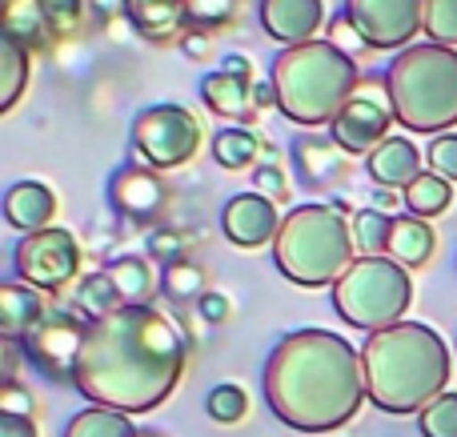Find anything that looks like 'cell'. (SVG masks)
<instances>
[{"mask_svg": "<svg viewBox=\"0 0 457 437\" xmlns=\"http://www.w3.org/2000/svg\"><path fill=\"white\" fill-rule=\"evenodd\" d=\"M72 390L117 414H149L177 390L185 374V342L173 321L153 305H120L85 321Z\"/></svg>", "mask_w": 457, "mask_h": 437, "instance_id": "cell-1", "label": "cell"}, {"mask_svg": "<svg viewBox=\"0 0 457 437\" xmlns=\"http://www.w3.org/2000/svg\"><path fill=\"white\" fill-rule=\"evenodd\" d=\"M365 393L361 350L329 329H293L265 361V401L301 433H329L357 417Z\"/></svg>", "mask_w": 457, "mask_h": 437, "instance_id": "cell-2", "label": "cell"}, {"mask_svg": "<svg viewBox=\"0 0 457 437\" xmlns=\"http://www.w3.org/2000/svg\"><path fill=\"white\" fill-rule=\"evenodd\" d=\"M365 393L381 414L410 417L434 406L450 385V350L437 329L421 321H402L361 345Z\"/></svg>", "mask_w": 457, "mask_h": 437, "instance_id": "cell-3", "label": "cell"}, {"mask_svg": "<svg viewBox=\"0 0 457 437\" xmlns=\"http://www.w3.org/2000/svg\"><path fill=\"white\" fill-rule=\"evenodd\" d=\"M277 88V109L293 125H333L345 112V104L357 96L361 69L353 56L333 48L329 40H309L297 48H281L269 72Z\"/></svg>", "mask_w": 457, "mask_h": 437, "instance_id": "cell-4", "label": "cell"}, {"mask_svg": "<svg viewBox=\"0 0 457 437\" xmlns=\"http://www.w3.org/2000/svg\"><path fill=\"white\" fill-rule=\"evenodd\" d=\"M389 104L410 133H450L457 125V48L410 45L386 69Z\"/></svg>", "mask_w": 457, "mask_h": 437, "instance_id": "cell-5", "label": "cell"}, {"mask_svg": "<svg viewBox=\"0 0 457 437\" xmlns=\"http://www.w3.org/2000/svg\"><path fill=\"white\" fill-rule=\"evenodd\" d=\"M353 225L333 205H297L273 241V265L301 289L337 285L353 257Z\"/></svg>", "mask_w": 457, "mask_h": 437, "instance_id": "cell-6", "label": "cell"}, {"mask_svg": "<svg viewBox=\"0 0 457 437\" xmlns=\"http://www.w3.org/2000/svg\"><path fill=\"white\" fill-rule=\"evenodd\" d=\"M413 301L410 269H402L389 257H357L345 277L333 285V309L353 329L381 334L389 326H402L405 309Z\"/></svg>", "mask_w": 457, "mask_h": 437, "instance_id": "cell-7", "label": "cell"}, {"mask_svg": "<svg viewBox=\"0 0 457 437\" xmlns=\"http://www.w3.org/2000/svg\"><path fill=\"white\" fill-rule=\"evenodd\" d=\"M201 149V120L185 104H149L133 120V153L149 169H181Z\"/></svg>", "mask_w": 457, "mask_h": 437, "instance_id": "cell-8", "label": "cell"}, {"mask_svg": "<svg viewBox=\"0 0 457 437\" xmlns=\"http://www.w3.org/2000/svg\"><path fill=\"white\" fill-rule=\"evenodd\" d=\"M12 273H16V281L40 289V293H61L80 273L77 237H72L69 229H61V225L29 233V237H21L12 249Z\"/></svg>", "mask_w": 457, "mask_h": 437, "instance_id": "cell-9", "label": "cell"}, {"mask_svg": "<svg viewBox=\"0 0 457 437\" xmlns=\"http://www.w3.org/2000/svg\"><path fill=\"white\" fill-rule=\"evenodd\" d=\"M394 120L397 117H394V104H389L386 77H361L357 96L329 125V136L337 141L341 153H349V157H357V153L370 157L381 141H389V125H394Z\"/></svg>", "mask_w": 457, "mask_h": 437, "instance_id": "cell-10", "label": "cell"}, {"mask_svg": "<svg viewBox=\"0 0 457 437\" xmlns=\"http://www.w3.org/2000/svg\"><path fill=\"white\" fill-rule=\"evenodd\" d=\"M341 12L353 21L370 48H410L426 21V0H345Z\"/></svg>", "mask_w": 457, "mask_h": 437, "instance_id": "cell-11", "label": "cell"}, {"mask_svg": "<svg viewBox=\"0 0 457 437\" xmlns=\"http://www.w3.org/2000/svg\"><path fill=\"white\" fill-rule=\"evenodd\" d=\"M85 329L88 326H80L69 313H48V317L24 337V350H29L32 366L48 377H72L80 342H85Z\"/></svg>", "mask_w": 457, "mask_h": 437, "instance_id": "cell-12", "label": "cell"}, {"mask_svg": "<svg viewBox=\"0 0 457 437\" xmlns=\"http://www.w3.org/2000/svg\"><path fill=\"white\" fill-rule=\"evenodd\" d=\"M221 229L233 245L257 249V245H265V241H277V233H281V217H277V205L265 197V193L249 189V193H237V197L225 201Z\"/></svg>", "mask_w": 457, "mask_h": 437, "instance_id": "cell-13", "label": "cell"}, {"mask_svg": "<svg viewBox=\"0 0 457 437\" xmlns=\"http://www.w3.org/2000/svg\"><path fill=\"white\" fill-rule=\"evenodd\" d=\"M257 21L269 40H281L285 48H297L317 40L325 24V4L321 0H261Z\"/></svg>", "mask_w": 457, "mask_h": 437, "instance_id": "cell-14", "label": "cell"}, {"mask_svg": "<svg viewBox=\"0 0 457 437\" xmlns=\"http://www.w3.org/2000/svg\"><path fill=\"white\" fill-rule=\"evenodd\" d=\"M109 201L129 221H149V217H157L161 205H165V185H161L157 169L141 165V161H129L125 169L112 173Z\"/></svg>", "mask_w": 457, "mask_h": 437, "instance_id": "cell-15", "label": "cell"}, {"mask_svg": "<svg viewBox=\"0 0 457 437\" xmlns=\"http://www.w3.org/2000/svg\"><path fill=\"white\" fill-rule=\"evenodd\" d=\"M365 169H370L378 189H402V193L426 173V169H421V153L410 136H389V141H381L378 149L365 157Z\"/></svg>", "mask_w": 457, "mask_h": 437, "instance_id": "cell-16", "label": "cell"}, {"mask_svg": "<svg viewBox=\"0 0 457 437\" xmlns=\"http://www.w3.org/2000/svg\"><path fill=\"white\" fill-rule=\"evenodd\" d=\"M53 213H56V193L48 189V185H40V181L8 185V193H4V221L12 225V229H21L24 237H29V233L48 229Z\"/></svg>", "mask_w": 457, "mask_h": 437, "instance_id": "cell-17", "label": "cell"}, {"mask_svg": "<svg viewBox=\"0 0 457 437\" xmlns=\"http://www.w3.org/2000/svg\"><path fill=\"white\" fill-rule=\"evenodd\" d=\"M125 16L133 21V29L153 45H169L173 37H181V29L189 24L185 0H129Z\"/></svg>", "mask_w": 457, "mask_h": 437, "instance_id": "cell-18", "label": "cell"}, {"mask_svg": "<svg viewBox=\"0 0 457 437\" xmlns=\"http://www.w3.org/2000/svg\"><path fill=\"white\" fill-rule=\"evenodd\" d=\"M386 257L397 261L402 269H421L434 257V229H429V221H421L413 213L394 217L386 237Z\"/></svg>", "mask_w": 457, "mask_h": 437, "instance_id": "cell-19", "label": "cell"}, {"mask_svg": "<svg viewBox=\"0 0 457 437\" xmlns=\"http://www.w3.org/2000/svg\"><path fill=\"white\" fill-rule=\"evenodd\" d=\"M341 157L345 153L337 149L333 136H297L293 141V165L309 189H329L341 177Z\"/></svg>", "mask_w": 457, "mask_h": 437, "instance_id": "cell-20", "label": "cell"}, {"mask_svg": "<svg viewBox=\"0 0 457 437\" xmlns=\"http://www.w3.org/2000/svg\"><path fill=\"white\" fill-rule=\"evenodd\" d=\"M40 321H45L40 289L24 285V281H4V285H0V329H4L8 342L29 337Z\"/></svg>", "mask_w": 457, "mask_h": 437, "instance_id": "cell-21", "label": "cell"}, {"mask_svg": "<svg viewBox=\"0 0 457 437\" xmlns=\"http://www.w3.org/2000/svg\"><path fill=\"white\" fill-rule=\"evenodd\" d=\"M201 101L225 120H245L257 109V104H253V80H241L225 69L201 77Z\"/></svg>", "mask_w": 457, "mask_h": 437, "instance_id": "cell-22", "label": "cell"}, {"mask_svg": "<svg viewBox=\"0 0 457 437\" xmlns=\"http://www.w3.org/2000/svg\"><path fill=\"white\" fill-rule=\"evenodd\" d=\"M29 72H32L29 48L4 32V37H0V112H8L21 101L24 85H29Z\"/></svg>", "mask_w": 457, "mask_h": 437, "instance_id": "cell-23", "label": "cell"}, {"mask_svg": "<svg viewBox=\"0 0 457 437\" xmlns=\"http://www.w3.org/2000/svg\"><path fill=\"white\" fill-rule=\"evenodd\" d=\"M405 209H410L413 217H421V221H429V217L445 213V209L453 205V185L442 181L437 173H421L418 181L410 185V189L402 193Z\"/></svg>", "mask_w": 457, "mask_h": 437, "instance_id": "cell-24", "label": "cell"}, {"mask_svg": "<svg viewBox=\"0 0 457 437\" xmlns=\"http://www.w3.org/2000/svg\"><path fill=\"white\" fill-rule=\"evenodd\" d=\"M64 437H137V425L129 422V414L104 406H88L64 425Z\"/></svg>", "mask_w": 457, "mask_h": 437, "instance_id": "cell-25", "label": "cell"}, {"mask_svg": "<svg viewBox=\"0 0 457 437\" xmlns=\"http://www.w3.org/2000/svg\"><path fill=\"white\" fill-rule=\"evenodd\" d=\"M109 281L117 285V297L125 305H145V297H149L153 289V269L145 257H117V261L109 265Z\"/></svg>", "mask_w": 457, "mask_h": 437, "instance_id": "cell-26", "label": "cell"}, {"mask_svg": "<svg viewBox=\"0 0 457 437\" xmlns=\"http://www.w3.org/2000/svg\"><path fill=\"white\" fill-rule=\"evenodd\" d=\"M257 153H261V141L249 128H221L213 136V157L225 169H249L257 161Z\"/></svg>", "mask_w": 457, "mask_h": 437, "instance_id": "cell-27", "label": "cell"}, {"mask_svg": "<svg viewBox=\"0 0 457 437\" xmlns=\"http://www.w3.org/2000/svg\"><path fill=\"white\" fill-rule=\"evenodd\" d=\"M4 32L12 40H21L24 48H40V45H45L48 24H45V16H40L37 0H32V8H24V4L4 8Z\"/></svg>", "mask_w": 457, "mask_h": 437, "instance_id": "cell-28", "label": "cell"}, {"mask_svg": "<svg viewBox=\"0 0 457 437\" xmlns=\"http://www.w3.org/2000/svg\"><path fill=\"white\" fill-rule=\"evenodd\" d=\"M389 213H378V209H361L353 213V241L357 249H365V257H386V237H389Z\"/></svg>", "mask_w": 457, "mask_h": 437, "instance_id": "cell-29", "label": "cell"}, {"mask_svg": "<svg viewBox=\"0 0 457 437\" xmlns=\"http://www.w3.org/2000/svg\"><path fill=\"white\" fill-rule=\"evenodd\" d=\"M161 285H165V293L173 297V301H201V289H205V273L197 269L193 261H173L165 265V277H161Z\"/></svg>", "mask_w": 457, "mask_h": 437, "instance_id": "cell-30", "label": "cell"}, {"mask_svg": "<svg viewBox=\"0 0 457 437\" xmlns=\"http://www.w3.org/2000/svg\"><path fill=\"white\" fill-rule=\"evenodd\" d=\"M80 309L88 313V321H96V317H104V313H112V309H120V297H117V285L109 281V273H93V277H85V285H80Z\"/></svg>", "mask_w": 457, "mask_h": 437, "instance_id": "cell-31", "label": "cell"}, {"mask_svg": "<svg viewBox=\"0 0 457 437\" xmlns=\"http://www.w3.org/2000/svg\"><path fill=\"white\" fill-rule=\"evenodd\" d=\"M421 32L429 37V45H457V0H426V21Z\"/></svg>", "mask_w": 457, "mask_h": 437, "instance_id": "cell-32", "label": "cell"}, {"mask_svg": "<svg viewBox=\"0 0 457 437\" xmlns=\"http://www.w3.org/2000/svg\"><path fill=\"white\" fill-rule=\"evenodd\" d=\"M421 437H457V393H442L434 406H426L418 414Z\"/></svg>", "mask_w": 457, "mask_h": 437, "instance_id": "cell-33", "label": "cell"}, {"mask_svg": "<svg viewBox=\"0 0 457 437\" xmlns=\"http://www.w3.org/2000/svg\"><path fill=\"white\" fill-rule=\"evenodd\" d=\"M37 8L48 24V37H69L85 21V0H37Z\"/></svg>", "mask_w": 457, "mask_h": 437, "instance_id": "cell-34", "label": "cell"}, {"mask_svg": "<svg viewBox=\"0 0 457 437\" xmlns=\"http://www.w3.org/2000/svg\"><path fill=\"white\" fill-rule=\"evenodd\" d=\"M205 409H209V417H213V422L233 425V422H241L245 409H249V393H245L241 385H217V390L209 393Z\"/></svg>", "mask_w": 457, "mask_h": 437, "instance_id": "cell-35", "label": "cell"}, {"mask_svg": "<svg viewBox=\"0 0 457 437\" xmlns=\"http://www.w3.org/2000/svg\"><path fill=\"white\" fill-rule=\"evenodd\" d=\"M237 4L241 0H185V12H189V24H201V29H217V24H228L237 16Z\"/></svg>", "mask_w": 457, "mask_h": 437, "instance_id": "cell-36", "label": "cell"}, {"mask_svg": "<svg viewBox=\"0 0 457 437\" xmlns=\"http://www.w3.org/2000/svg\"><path fill=\"white\" fill-rule=\"evenodd\" d=\"M426 165L429 173H437L442 181H457V133H445V136H434L426 149Z\"/></svg>", "mask_w": 457, "mask_h": 437, "instance_id": "cell-37", "label": "cell"}, {"mask_svg": "<svg viewBox=\"0 0 457 437\" xmlns=\"http://www.w3.org/2000/svg\"><path fill=\"white\" fill-rule=\"evenodd\" d=\"M325 40H329L333 48H341L345 56H353V61L365 53V48H370V45H365V37L353 29V21H349L345 12H337V16L329 21V37H325Z\"/></svg>", "mask_w": 457, "mask_h": 437, "instance_id": "cell-38", "label": "cell"}, {"mask_svg": "<svg viewBox=\"0 0 457 437\" xmlns=\"http://www.w3.org/2000/svg\"><path fill=\"white\" fill-rule=\"evenodd\" d=\"M253 181H257V193H265L269 201L285 197V173L277 165H265V169H253Z\"/></svg>", "mask_w": 457, "mask_h": 437, "instance_id": "cell-39", "label": "cell"}, {"mask_svg": "<svg viewBox=\"0 0 457 437\" xmlns=\"http://www.w3.org/2000/svg\"><path fill=\"white\" fill-rule=\"evenodd\" d=\"M149 253H153V257H161L165 265L181 261V237H173V233H157V237L149 241Z\"/></svg>", "mask_w": 457, "mask_h": 437, "instance_id": "cell-40", "label": "cell"}, {"mask_svg": "<svg viewBox=\"0 0 457 437\" xmlns=\"http://www.w3.org/2000/svg\"><path fill=\"white\" fill-rule=\"evenodd\" d=\"M0 437H37V425L24 414H4L0 409Z\"/></svg>", "mask_w": 457, "mask_h": 437, "instance_id": "cell-41", "label": "cell"}, {"mask_svg": "<svg viewBox=\"0 0 457 437\" xmlns=\"http://www.w3.org/2000/svg\"><path fill=\"white\" fill-rule=\"evenodd\" d=\"M88 4H93V16H96V21L109 24V21H117V16L125 12L129 0H88Z\"/></svg>", "mask_w": 457, "mask_h": 437, "instance_id": "cell-42", "label": "cell"}, {"mask_svg": "<svg viewBox=\"0 0 457 437\" xmlns=\"http://www.w3.org/2000/svg\"><path fill=\"white\" fill-rule=\"evenodd\" d=\"M197 305H201V313H205L209 321H221L225 313H228V301H225L221 293H205V297H201Z\"/></svg>", "mask_w": 457, "mask_h": 437, "instance_id": "cell-43", "label": "cell"}, {"mask_svg": "<svg viewBox=\"0 0 457 437\" xmlns=\"http://www.w3.org/2000/svg\"><path fill=\"white\" fill-rule=\"evenodd\" d=\"M221 69L233 72V77H241V80H253V64H249V56H241V53H228Z\"/></svg>", "mask_w": 457, "mask_h": 437, "instance_id": "cell-44", "label": "cell"}, {"mask_svg": "<svg viewBox=\"0 0 457 437\" xmlns=\"http://www.w3.org/2000/svg\"><path fill=\"white\" fill-rule=\"evenodd\" d=\"M397 205H405V201L397 197L394 189H373V205L370 209H378V213H394Z\"/></svg>", "mask_w": 457, "mask_h": 437, "instance_id": "cell-45", "label": "cell"}, {"mask_svg": "<svg viewBox=\"0 0 457 437\" xmlns=\"http://www.w3.org/2000/svg\"><path fill=\"white\" fill-rule=\"evenodd\" d=\"M253 104H257V109H265V104H277L273 80H269V85H253Z\"/></svg>", "mask_w": 457, "mask_h": 437, "instance_id": "cell-46", "label": "cell"}, {"mask_svg": "<svg viewBox=\"0 0 457 437\" xmlns=\"http://www.w3.org/2000/svg\"><path fill=\"white\" fill-rule=\"evenodd\" d=\"M181 45H185V53H189V56H205L209 53V45H205V37H201V32H185Z\"/></svg>", "mask_w": 457, "mask_h": 437, "instance_id": "cell-47", "label": "cell"}, {"mask_svg": "<svg viewBox=\"0 0 457 437\" xmlns=\"http://www.w3.org/2000/svg\"><path fill=\"white\" fill-rule=\"evenodd\" d=\"M12 4H21V0H4V8H12Z\"/></svg>", "mask_w": 457, "mask_h": 437, "instance_id": "cell-48", "label": "cell"}, {"mask_svg": "<svg viewBox=\"0 0 457 437\" xmlns=\"http://www.w3.org/2000/svg\"><path fill=\"white\" fill-rule=\"evenodd\" d=\"M137 437H161V433H137Z\"/></svg>", "mask_w": 457, "mask_h": 437, "instance_id": "cell-49", "label": "cell"}]
</instances>
